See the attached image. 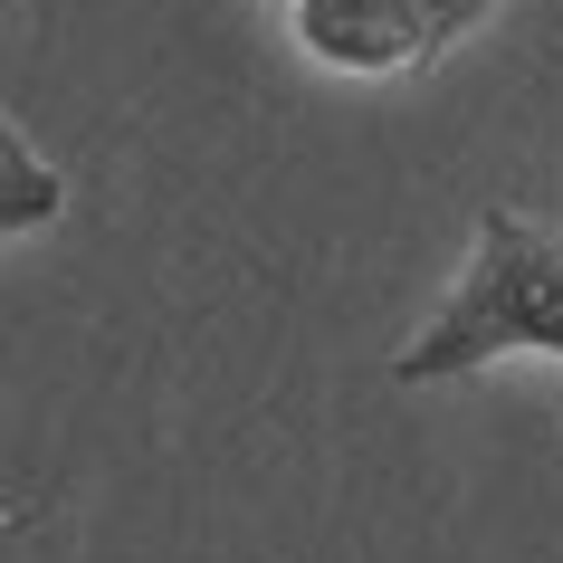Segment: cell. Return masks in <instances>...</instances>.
Wrapping results in <instances>:
<instances>
[{
	"label": "cell",
	"instance_id": "6da1fadb",
	"mask_svg": "<svg viewBox=\"0 0 563 563\" xmlns=\"http://www.w3.org/2000/svg\"><path fill=\"white\" fill-rule=\"evenodd\" d=\"M506 354L563 363V230L554 220H526V210H487L477 220V249L459 267V287L391 354V383L401 391L459 383V373H487Z\"/></svg>",
	"mask_w": 563,
	"mask_h": 563
},
{
	"label": "cell",
	"instance_id": "7a4b0ae2",
	"mask_svg": "<svg viewBox=\"0 0 563 563\" xmlns=\"http://www.w3.org/2000/svg\"><path fill=\"white\" fill-rule=\"evenodd\" d=\"M297 48L344 77H401L440 48L430 0H297Z\"/></svg>",
	"mask_w": 563,
	"mask_h": 563
},
{
	"label": "cell",
	"instance_id": "3957f363",
	"mask_svg": "<svg viewBox=\"0 0 563 563\" xmlns=\"http://www.w3.org/2000/svg\"><path fill=\"white\" fill-rule=\"evenodd\" d=\"M58 210H67V173L38 153L30 124H10V134H0V230H10V239H38Z\"/></svg>",
	"mask_w": 563,
	"mask_h": 563
},
{
	"label": "cell",
	"instance_id": "277c9868",
	"mask_svg": "<svg viewBox=\"0 0 563 563\" xmlns=\"http://www.w3.org/2000/svg\"><path fill=\"white\" fill-rule=\"evenodd\" d=\"M487 10H497V0H430V20H440V48H449V38H468Z\"/></svg>",
	"mask_w": 563,
	"mask_h": 563
}]
</instances>
